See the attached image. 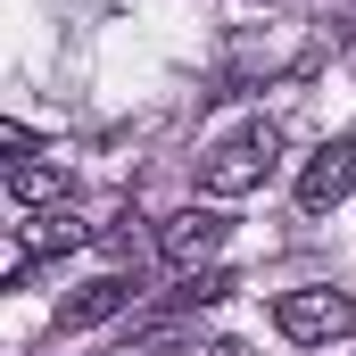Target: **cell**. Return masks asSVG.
<instances>
[{"instance_id":"obj_6","label":"cell","mask_w":356,"mask_h":356,"mask_svg":"<svg viewBox=\"0 0 356 356\" xmlns=\"http://www.w3.org/2000/svg\"><path fill=\"white\" fill-rule=\"evenodd\" d=\"M133 290H141V282H124V273H99V282H83V290L58 307V332H91V323L124 315V307H133Z\"/></svg>"},{"instance_id":"obj_1","label":"cell","mask_w":356,"mask_h":356,"mask_svg":"<svg viewBox=\"0 0 356 356\" xmlns=\"http://www.w3.org/2000/svg\"><path fill=\"white\" fill-rule=\"evenodd\" d=\"M273 158H282V133L273 124H249V133H232V141H216L199 158V191L207 199H241V191H257L273 175Z\"/></svg>"},{"instance_id":"obj_3","label":"cell","mask_w":356,"mask_h":356,"mask_svg":"<svg viewBox=\"0 0 356 356\" xmlns=\"http://www.w3.org/2000/svg\"><path fill=\"white\" fill-rule=\"evenodd\" d=\"M232 241V224H224V207H175L166 224H158V257L175 273H199L216 249Z\"/></svg>"},{"instance_id":"obj_4","label":"cell","mask_w":356,"mask_h":356,"mask_svg":"<svg viewBox=\"0 0 356 356\" xmlns=\"http://www.w3.org/2000/svg\"><path fill=\"white\" fill-rule=\"evenodd\" d=\"M348 191H356V141H323L307 158V175H298V207L307 216H332Z\"/></svg>"},{"instance_id":"obj_5","label":"cell","mask_w":356,"mask_h":356,"mask_svg":"<svg viewBox=\"0 0 356 356\" xmlns=\"http://www.w3.org/2000/svg\"><path fill=\"white\" fill-rule=\"evenodd\" d=\"M58 249H83V224H75L67 207H50V216H33V224L17 232V266H8V282H25V273L42 266V257H58Z\"/></svg>"},{"instance_id":"obj_2","label":"cell","mask_w":356,"mask_h":356,"mask_svg":"<svg viewBox=\"0 0 356 356\" xmlns=\"http://www.w3.org/2000/svg\"><path fill=\"white\" fill-rule=\"evenodd\" d=\"M273 323H282V340L323 348V340H348L356 332V298L348 290H282L273 298Z\"/></svg>"},{"instance_id":"obj_8","label":"cell","mask_w":356,"mask_h":356,"mask_svg":"<svg viewBox=\"0 0 356 356\" xmlns=\"http://www.w3.org/2000/svg\"><path fill=\"white\" fill-rule=\"evenodd\" d=\"M232 290H241V282H232V273H224V266H199V273H182L175 307H224Z\"/></svg>"},{"instance_id":"obj_7","label":"cell","mask_w":356,"mask_h":356,"mask_svg":"<svg viewBox=\"0 0 356 356\" xmlns=\"http://www.w3.org/2000/svg\"><path fill=\"white\" fill-rule=\"evenodd\" d=\"M8 199H17V207H50V199H67V175L25 158V166H8Z\"/></svg>"}]
</instances>
